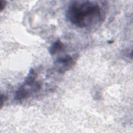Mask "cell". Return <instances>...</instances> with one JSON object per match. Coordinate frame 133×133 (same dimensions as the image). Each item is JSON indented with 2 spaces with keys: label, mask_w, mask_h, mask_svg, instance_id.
Returning a JSON list of instances; mask_svg holds the SVG:
<instances>
[{
  "label": "cell",
  "mask_w": 133,
  "mask_h": 133,
  "mask_svg": "<svg viewBox=\"0 0 133 133\" xmlns=\"http://www.w3.org/2000/svg\"><path fill=\"white\" fill-rule=\"evenodd\" d=\"M64 48V45L63 43L59 39H57L49 47V52L51 55H55L62 51Z\"/></svg>",
  "instance_id": "obj_4"
},
{
  "label": "cell",
  "mask_w": 133,
  "mask_h": 133,
  "mask_svg": "<svg viewBox=\"0 0 133 133\" xmlns=\"http://www.w3.org/2000/svg\"><path fill=\"white\" fill-rule=\"evenodd\" d=\"M6 99H7V98L5 95H1V108L2 107V105L4 103L3 101H5L6 100Z\"/></svg>",
  "instance_id": "obj_6"
},
{
  "label": "cell",
  "mask_w": 133,
  "mask_h": 133,
  "mask_svg": "<svg viewBox=\"0 0 133 133\" xmlns=\"http://www.w3.org/2000/svg\"><path fill=\"white\" fill-rule=\"evenodd\" d=\"M103 3L94 1H73L66 11L67 19L75 26L83 29L100 24L105 17Z\"/></svg>",
  "instance_id": "obj_1"
},
{
  "label": "cell",
  "mask_w": 133,
  "mask_h": 133,
  "mask_svg": "<svg viewBox=\"0 0 133 133\" xmlns=\"http://www.w3.org/2000/svg\"><path fill=\"white\" fill-rule=\"evenodd\" d=\"M36 72L33 69L31 70L24 83L16 91L15 99L16 100L27 99L41 89L42 84L39 81L36 80Z\"/></svg>",
  "instance_id": "obj_2"
},
{
  "label": "cell",
  "mask_w": 133,
  "mask_h": 133,
  "mask_svg": "<svg viewBox=\"0 0 133 133\" xmlns=\"http://www.w3.org/2000/svg\"><path fill=\"white\" fill-rule=\"evenodd\" d=\"M6 5V1L1 0L0 2V8H1V11H2V10L4 9Z\"/></svg>",
  "instance_id": "obj_5"
},
{
  "label": "cell",
  "mask_w": 133,
  "mask_h": 133,
  "mask_svg": "<svg viewBox=\"0 0 133 133\" xmlns=\"http://www.w3.org/2000/svg\"><path fill=\"white\" fill-rule=\"evenodd\" d=\"M75 57L65 55L58 58L54 63L55 69L59 73L63 74L70 70L75 64Z\"/></svg>",
  "instance_id": "obj_3"
}]
</instances>
